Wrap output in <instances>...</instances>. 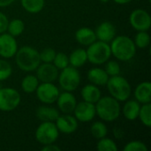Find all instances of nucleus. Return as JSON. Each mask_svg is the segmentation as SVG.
<instances>
[{"instance_id":"obj_1","label":"nucleus","mask_w":151,"mask_h":151,"mask_svg":"<svg viewBox=\"0 0 151 151\" xmlns=\"http://www.w3.org/2000/svg\"><path fill=\"white\" fill-rule=\"evenodd\" d=\"M111 51L118 60L127 62L131 60L136 53V46L130 37L127 35L115 36L111 42Z\"/></svg>"},{"instance_id":"obj_2","label":"nucleus","mask_w":151,"mask_h":151,"mask_svg":"<svg viewBox=\"0 0 151 151\" xmlns=\"http://www.w3.org/2000/svg\"><path fill=\"white\" fill-rule=\"evenodd\" d=\"M96 115L104 122H112L119 119L121 113L119 102L112 96H101L95 104Z\"/></svg>"},{"instance_id":"obj_3","label":"nucleus","mask_w":151,"mask_h":151,"mask_svg":"<svg viewBox=\"0 0 151 151\" xmlns=\"http://www.w3.org/2000/svg\"><path fill=\"white\" fill-rule=\"evenodd\" d=\"M14 57L17 66L23 72L35 71L41 64L38 50L30 46H23L18 49Z\"/></svg>"},{"instance_id":"obj_4","label":"nucleus","mask_w":151,"mask_h":151,"mask_svg":"<svg viewBox=\"0 0 151 151\" xmlns=\"http://www.w3.org/2000/svg\"><path fill=\"white\" fill-rule=\"evenodd\" d=\"M106 86L111 96L119 102H125L131 96L132 88L130 83L126 78L120 75L110 77Z\"/></svg>"},{"instance_id":"obj_5","label":"nucleus","mask_w":151,"mask_h":151,"mask_svg":"<svg viewBox=\"0 0 151 151\" xmlns=\"http://www.w3.org/2000/svg\"><path fill=\"white\" fill-rule=\"evenodd\" d=\"M87 56L88 61H89L93 65H102L107 62L111 56V51L109 43L102 42V41H96L90 45L88 46Z\"/></svg>"},{"instance_id":"obj_6","label":"nucleus","mask_w":151,"mask_h":151,"mask_svg":"<svg viewBox=\"0 0 151 151\" xmlns=\"http://www.w3.org/2000/svg\"><path fill=\"white\" fill-rule=\"evenodd\" d=\"M58 80L62 89L73 92L76 90L81 84V74L77 68L68 65L61 70V73H58Z\"/></svg>"},{"instance_id":"obj_7","label":"nucleus","mask_w":151,"mask_h":151,"mask_svg":"<svg viewBox=\"0 0 151 151\" xmlns=\"http://www.w3.org/2000/svg\"><path fill=\"white\" fill-rule=\"evenodd\" d=\"M59 131L58 130L55 122H42L36 128L35 137V140L42 145L55 143L58 139Z\"/></svg>"},{"instance_id":"obj_8","label":"nucleus","mask_w":151,"mask_h":151,"mask_svg":"<svg viewBox=\"0 0 151 151\" xmlns=\"http://www.w3.org/2000/svg\"><path fill=\"white\" fill-rule=\"evenodd\" d=\"M21 97L19 93L12 88H0V111H12L19 105Z\"/></svg>"},{"instance_id":"obj_9","label":"nucleus","mask_w":151,"mask_h":151,"mask_svg":"<svg viewBox=\"0 0 151 151\" xmlns=\"http://www.w3.org/2000/svg\"><path fill=\"white\" fill-rule=\"evenodd\" d=\"M35 92L38 100L45 104H54L60 94L58 88L53 82H42L38 85Z\"/></svg>"},{"instance_id":"obj_10","label":"nucleus","mask_w":151,"mask_h":151,"mask_svg":"<svg viewBox=\"0 0 151 151\" xmlns=\"http://www.w3.org/2000/svg\"><path fill=\"white\" fill-rule=\"evenodd\" d=\"M129 22L136 31H148L151 27V17L147 11L139 8L131 12Z\"/></svg>"},{"instance_id":"obj_11","label":"nucleus","mask_w":151,"mask_h":151,"mask_svg":"<svg viewBox=\"0 0 151 151\" xmlns=\"http://www.w3.org/2000/svg\"><path fill=\"white\" fill-rule=\"evenodd\" d=\"M18 50V42L14 36L8 33L0 34V57L11 58Z\"/></svg>"},{"instance_id":"obj_12","label":"nucleus","mask_w":151,"mask_h":151,"mask_svg":"<svg viewBox=\"0 0 151 151\" xmlns=\"http://www.w3.org/2000/svg\"><path fill=\"white\" fill-rule=\"evenodd\" d=\"M76 119L80 122H89L94 119L96 113V106L94 104L82 101L81 103H77L75 109L73 112Z\"/></svg>"},{"instance_id":"obj_13","label":"nucleus","mask_w":151,"mask_h":151,"mask_svg":"<svg viewBox=\"0 0 151 151\" xmlns=\"http://www.w3.org/2000/svg\"><path fill=\"white\" fill-rule=\"evenodd\" d=\"M36 77L41 82H54L58 80L59 70L52 63H42L35 69Z\"/></svg>"},{"instance_id":"obj_14","label":"nucleus","mask_w":151,"mask_h":151,"mask_svg":"<svg viewBox=\"0 0 151 151\" xmlns=\"http://www.w3.org/2000/svg\"><path fill=\"white\" fill-rule=\"evenodd\" d=\"M56 127L59 133L71 134L78 129V120L76 118L71 114L59 115L55 121Z\"/></svg>"},{"instance_id":"obj_15","label":"nucleus","mask_w":151,"mask_h":151,"mask_svg":"<svg viewBox=\"0 0 151 151\" xmlns=\"http://www.w3.org/2000/svg\"><path fill=\"white\" fill-rule=\"evenodd\" d=\"M56 102L58 108L64 114H72L77 104L76 97L69 91H65L59 94Z\"/></svg>"},{"instance_id":"obj_16","label":"nucleus","mask_w":151,"mask_h":151,"mask_svg":"<svg viewBox=\"0 0 151 151\" xmlns=\"http://www.w3.org/2000/svg\"><path fill=\"white\" fill-rule=\"evenodd\" d=\"M95 33H96V40L109 43L116 36L117 30H116L115 26L111 22L104 21V22H102L96 27Z\"/></svg>"},{"instance_id":"obj_17","label":"nucleus","mask_w":151,"mask_h":151,"mask_svg":"<svg viewBox=\"0 0 151 151\" xmlns=\"http://www.w3.org/2000/svg\"><path fill=\"white\" fill-rule=\"evenodd\" d=\"M134 98L140 104H150L151 102V83L143 81L140 83L134 89Z\"/></svg>"},{"instance_id":"obj_18","label":"nucleus","mask_w":151,"mask_h":151,"mask_svg":"<svg viewBox=\"0 0 151 151\" xmlns=\"http://www.w3.org/2000/svg\"><path fill=\"white\" fill-rule=\"evenodd\" d=\"M35 115L36 118L42 122H55L60 114L58 109L47 105H42L37 108Z\"/></svg>"},{"instance_id":"obj_19","label":"nucleus","mask_w":151,"mask_h":151,"mask_svg":"<svg viewBox=\"0 0 151 151\" xmlns=\"http://www.w3.org/2000/svg\"><path fill=\"white\" fill-rule=\"evenodd\" d=\"M110 76L104 69L100 67H93L88 72V79L90 83L96 86H105Z\"/></svg>"},{"instance_id":"obj_20","label":"nucleus","mask_w":151,"mask_h":151,"mask_svg":"<svg viewBox=\"0 0 151 151\" xmlns=\"http://www.w3.org/2000/svg\"><path fill=\"white\" fill-rule=\"evenodd\" d=\"M102 96V93L98 86H96L92 83L84 86L81 89V97L83 101L96 104Z\"/></svg>"},{"instance_id":"obj_21","label":"nucleus","mask_w":151,"mask_h":151,"mask_svg":"<svg viewBox=\"0 0 151 151\" xmlns=\"http://www.w3.org/2000/svg\"><path fill=\"white\" fill-rule=\"evenodd\" d=\"M76 41L84 46H88L96 41V33L89 27H81L75 33Z\"/></svg>"},{"instance_id":"obj_22","label":"nucleus","mask_w":151,"mask_h":151,"mask_svg":"<svg viewBox=\"0 0 151 151\" xmlns=\"http://www.w3.org/2000/svg\"><path fill=\"white\" fill-rule=\"evenodd\" d=\"M125 102L126 103L122 109L124 117L127 120H131V121L138 119L141 104L139 102H137L136 100H129V99H127Z\"/></svg>"},{"instance_id":"obj_23","label":"nucleus","mask_w":151,"mask_h":151,"mask_svg":"<svg viewBox=\"0 0 151 151\" xmlns=\"http://www.w3.org/2000/svg\"><path fill=\"white\" fill-rule=\"evenodd\" d=\"M68 58H69V65H71V66H73L75 68H80L83 66L88 61L87 51L82 48H78L73 51H72Z\"/></svg>"},{"instance_id":"obj_24","label":"nucleus","mask_w":151,"mask_h":151,"mask_svg":"<svg viewBox=\"0 0 151 151\" xmlns=\"http://www.w3.org/2000/svg\"><path fill=\"white\" fill-rule=\"evenodd\" d=\"M39 84H40L39 80L37 79V77L35 75L27 74L22 79L20 87H21V89L23 90V92H25L27 94H31V93L35 92Z\"/></svg>"},{"instance_id":"obj_25","label":"nucleus","mask_w":151,"mask_h":151,"mask_svg":"<svg viewBox=\"0 0 151 151\" xmlns=\"http://www.w3.org/2000/svg\"><path fill=\"white\" fill-rule=\"evenodd\" d=\"M20 4L26 12L35 14L43 9L45 0H20Z\"/></svg>"},{"instance_id":"obj_26","label":"nucleus","mask_w":151,"mask_h":151,"mask_svg":"<svg viewBox=\"0 0 151 151\" xmlns=\"http://www.w3.org/2000/svg\"><path fill=\"white\" fill-rule=\"evenodd\" d=\"M24 29H25L24 21L22 19H14L12 20L9 21L6 31L11 35L17 37L24 32Z\"/></svg>"},{"instance_id":"obj_27","label":"nucleus","mask_w":151,"mask_h":151,"mask_svg":"<svg viewBox=\"0 0 151 151\" xmlns=\"http://www.w3.org/2000/svg\"><path fill=\"white\" fill-rule=\"evenodd\" d=\"M90 133H91L92 136L95 139L100 140V139L107 136V134H108V128H107V126L104 122L96 121V122H95V123H93L91 125Z\"/></svg>"},{"instance_id":"obj_28","label":"nucleus","mask_w":151,"mask_h":151,"mask_svg":"<svg viewBox=\"0 0 151 151\" xmlns=\"http://www.w3.org/2000/svg\"><path fill=\"white\" fill-rule=\"evenodd\" d=\"M141 122L147 127H151V104H144L140 108L139 116Z\"/></svg>"},{"instance_id":"obj_29","label":"nucleus","mask_w":151,"mask_h":151,"mask_svg":"<svg viewBox=\"0 0 151 151\" xmlns=\"http://www.w3.org/2000/svg\"><path fill=\"white\" fill-rule=\"evenodd\" d=\"M134 42L136 48L145 49L150 46V36L147 31H138V33L135 35Z\"/></svg>"},{"instance_id":"obj_30","label":"nucleus","mask_w":151,"mask_h":151,"mask_svg":"<svg viewBox=\"0 0 151 151\" xmlns=\"http://www.w3.org/2000/svg\"><path fill=\"white\" fill-rule=\"evenodd\" d=\"M96 149L98 151H118L119 150L116 142L107 137H104L98 140Z\"/></svg>"},{"instance_id":"obj_31","label":"nucleus","mask_w":151,"mask_h":151,"mask_svg":"<svg viewBox=\"0 0 151 151\" xmlns=\"http://www.w3.org/2000/svg\"><path fill=\"white\" fill-rule=\"evenodd\" d=\"M52 64L58 69V70H62L64 68H65L66 66L69 65V58L68 56L63 52H58L56 53V56L53 59Z\"/></svg>"},{"instance_id":"obj_32","label":"nucleus","mask_w":151,"mask_h":151,"mask_svg":"<svg viewBox=\"0 0 151 151\" xmlns=\"http://www.w3.org/2000/svg\"><path fill=\"white\" fill-rule=\"evenodd\" d=\"M12 68L11 64L5 59H0V81H5L11 77Z\"/></svg>"},{"instance_id":"obj_33","label":"nucleus","mask_w":151,"mask_h":151,"mask_svg":"<svg viewBox=\"0 0 151 151\" xmlns=\"http://www.w3.org/2000/svg\"><path fill=\"white\" fill-rule=\"evenodd\" d=\"M105 72L107 73V74L111 77V76H116V75H119L120 74V65L119 64L115 61V60H108L107 62H105Z\"/></svg>"},{"instance_id":"obj_34","label":"nucleus","mask_w":151,"mask_h":151,"mask_svg":"<svg viewBox=\"0 0 151 151\" xmlns=\"http://www.w3.org/2000/svg\"><path fill=\"white\" fill-rule=\"evenodd\" d=\"M124 151H148V147L141 141H132L126 144Z\"/></svg>"},{"instance_id":"obj_35","label":"nucleus","mask_w":151,"mask_h":151,"mask_svg":"<svg viewBox=\"0 0 151 151\" xmlns=\"http://www.w3.org/2000/svg\"><path fill=\"white\" fill-rule=\"evenodd\" d=\"M56 51L55 50L51 48H46L42 50L41 52H39L40 56V60L42 63H52L53 59L56 56Z\"/></svg>"},{"instance_id":"obj_36","label":"nucleus","mask_w":151,"mask_h":151,"mask_svg":"<svg viewBox=\"0 0 151 151\" xmlns=\"http://www.w3.org/2000/svg\"><path fill=\"white\" fill-rule=\"evenodd\" d=\"M8 23H9V19H8L7 16L4 13H3L2 12H0V34L6 32Z\"/></svg>"},{"instance_id":"obj_37","label":"nucleus","mask_w":151,"mask_h":151,"mask_svg":"<svg viewBox=\"0 0 151 151\" xmlns=\"http://www.w3.org/2000/svg\"><path fill=\"white\" fill-rule=\"evenodd\" d=\"M43 147L42 148V151H60L61 148L54 143H50V144H46V145H42Z\"/></svg>"},{"instance_id":"obj_38","label":"nucleus","mask_w":151,"mask_h":151,"mask_svg":"<svg viewBox=\"0 0 151 151\" xmlns=\"http://www.w3.org/2000/svg\"><path fill=\"white\" fill-rule=\"evenodd\" d=\"M113 134H114V136H115L117 139H120V138H122L123 135H124V133H123L122 129L118 128V127H115V128L113 129Z\"/></svg>"},{"instance_id":"obj_39","label":"nucleus","mask_w":151,"mask_h":151,"mask_svg":"<svg viewBox=\"0 0 151 151\" xmlns=\"http://www.w3.org/2000/svg\"><path fill=\"white\" fill-rule=\"evenodd\" d=\"M14 2L15 0H0V7H7Z\"/></svg>"},{"instance_id":"obj_40","label":"nucleus","mask_w":151,"mask_h":151,"mask_svg":"<svg viewBox=\"0 0 151 151\" xmlns=\"http://www.w3.org/2000/svg\"><path fill=\"white\" fill-rule=\"evenodd\" d=\"M113 1L118 4H129L130 2H132L133 0H113Z\"/></svg>"},{"instance_id":"obj_41","label":"nucleus","mask_w":151,"mask_h":151,"mask_svg":"<svg viewBox=\"0 0 151 151\" xmlns=\"http://www.w3.org/2000/svg\"><path fill=\"white\" fill-rule=\"evenodd\" d=\"M99 1H101L102 3H107V2H109L110 0H99Z\"/></svg>"}]
</instances>
